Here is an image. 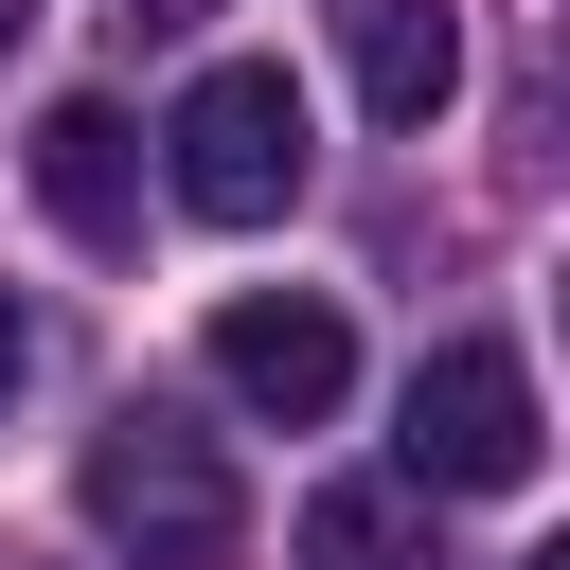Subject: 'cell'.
<instances>
[{
  "mask_svg": "<svg viewBox=\"0 0 570 570\" xmlns=\"http://www.w3.org/2000/svg\"><path fill=\"white\" fill-rule=\"evenodd\" d=\"M214 392L267 410V428H321V410L356 392L338 303H321V285H232V303H214Z\"/></svg>",
  "mask_w": 570,
  "mask_h": 570,
  "instance_id": "4",
  "label": "cell"
},
{
  "mask_svg": "<svg viewBox=\"0 0 570 570\" xmlns=\"http://www.w3.org/2000/svg\"><path fill=\"white\" fill-rule=\"evenodd\" d=\"M392 445H410V499H517L534 481V356L517 338H445V356H410V410H392Z\"/></svg>",
  "mask_w": 570,
  "mask_h": 570,
  "instance_id": "3",
  "label": "cell"
},
{
  "mask_svg": "<svg viewBox=\"0 0 570 570\" xmlns=\"http://www.w3.org/2000/svg\"><path fill=\"white\" fill-rule=\"evenodd\" d=\"M36 196H53L71 249H125V232H142V125H125L107 89H53V107H36Z\"/></svg>",
  "mask_w": 570,
  "mask_h": 570,
  "instance_id": "5",
  "label": "cell"
},
{
  "mask_svg": "<svg viewBox=\"0 0 570 570\" xmlns=\"http://www.w3.org/2000/svg\"><path fill=\"white\" fill-rule=\"evenodd\" d=\"M142 18H214V0H142Z\"/></svg>",
  "mask_w": 570,
  "mask_h": 570,
  "instance_id": "10",
  "label": "cell"
},
{
  "mask_svg": "<svg viewBox=\"0 0 570 570\" xmlns=\"http://www.w3.org/2000/svg\"><path fill=\"white\" fill-rule=\"evenodd\" d=\"M18 36H36V0H0V53H18Z\"/></svg>",
  "mask_w": 570,
  "mask_h": 570,
  "instance_id": "9",
  "label": "cell"
},
{
  "mask_svg": "<svg viewBox=\"0 0 570 570\" xmlns=\"http://www.w3.org/2000/svg\"><path fill=\"white\" fill-rule=\"evenodd\" d=\"M338 53H356L374 125H445V89H463V18L445 0H338Z\"/></svg>",
  "mask_w": 570,
  "mask_h": 570,
  "instance_id": "6",
  "label": "cell"
},
{
  "mask_svg": "<svg viewBox=\"0 0 570 570\" xmlns=\"http://www.w3.org/2000/svg\"><path fill=\"white\" fill-rule=\"evenodd\" d=\"M160 178H178V214L267 232V214L303 196V89H285V53H214V71L160 107Z\"/></svg>",
  "mask_w": 570,
  "mask_h": 570,
  "instance_id": "2",
  "label": "cell"
},
{
  "mask_svg": "<svg viewBox=\"0 0 570 570\" xmlns=\"http://www.w3.org/2000/svg\"><path fill=\"white\" fill-rule=\"evenodd\" d=\"M71 499H89V534H107L125 570H232V552H249V499H232L214 428H196V410H160V392H125V410L89 428Z\"/></svg>",
  "mask_w": 570,
  "mask_h": 570,
  "instance_id": "1",
  "label": "cell"
},
{
  "mask_svg": "<svg viewBox=\"0 0 570 570\" xmlns=\"http://www.w3.org/2000/svg\"><path fill=\"white\" fill-rule=\"evenodd\" d=\"M18 374H36V321H18V285H0V410H18Z\"/></svg>",
  "mask_w": 570,
  "mask_h": 570,
  "instance_id": "8",
  "label": "cell"
},
{
  "mask_svg": "<svg viewBox=\"0 0 570 570\" xmlns=\"http://www.w3.org/2000/svg\"><path fill=\"white\" fill-rule=\"evenodd\" d=\"M303 570H445V552H428V499L410 481H321L303 499Z\"/></svg>",
  "mask_w": 570,
  "mask_h": 570,
  "instance_id": "7",
  "label": "cell"
}]
</instances>
